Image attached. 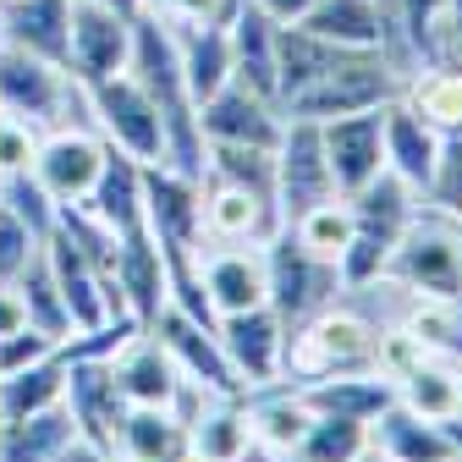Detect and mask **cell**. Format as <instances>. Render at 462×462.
<instances>
[{"label":"cell","instance_id":"37","mask_svg":"<svg viewBox=\"0 0 462 462\" xmlns=\"http://www.w3.org/2000/svg\"><path fill=\"white\" fill-rule=\"evenodd\" d=\"M243 0H149V12H160L171 28H209V23H231Z\"/></svg>","mask_w":462,"mask_h":462},{"label":"cell","instance_id":"24","mask_svg":"<svg viewBox=\"0 0 462 462\" xmlns=\"http://www.w3.org/2000/svg\"><path fill=\"white\" fill-rule=\"evenodd\" d=\"M0 28H6V44L33 50V55H44V61L67 67L72 0H0Z\"/></svg>","mask_w":462,"mask_h":462},{"label":"cell","instance_id":"29","mask_svg":"<svg viewBox=\"0 0 462 462\" xmlns=\"http://www.w3.org/2000/svg\"><path fill=\"white\" fill-rule=\"evenodd\" d=\"M396 402L419 419H435V424H451L462 419V396H457V364H440V358H419L396 374Z\"/></svg>","mask_w":462,"mask_h":462},{"label":"cell","instance_id":"13","mask_svg":"<svg viewBox=\"0 0 462 462\" xmlns=\"http://www.w3.org/2000/svg\"><path fill=\"white\" fill-rule=\"evenodd\" d=\"M143 330H149V336L165 346V353H171V364L182 369V380L209 385V391H226V396H243L237 374H231V364H226V353H220L215 325L193 319V314H188V309H177V303H165Z\"/></svg>","mask_w":462,"mask_h":462},{"label":"cell","instance_id":"48","mask_svg":"<svg viewBox=\"0 0 462 462\" xmlns=\"http://www.w3.org/2000/svg\"><path fill=\"white\" fill-rule=\"evenodd\" d=\"M380 6H385V12H391V0H380Z\"/></svg>","mask_w":462,"mask_h":462},{"label":"cell","instance_id":"15","mask_svg":"<svg viewBox=\"0 0 462 462\" xmlns=\"http://www.w3.org/2000/svg\"><path fill=\"white\" fill-rule=\"evenodd\" d=\"M199 133L204 143H248V149H275L281 133H286V116L275 99L254 94L248 83L231 78L226 88H215L204 105H199Z\"/></svg>","mask_w":462,"mask_h":462},{"label":"cell","instance_id":"18","mask_svg":"<svg viewBox=\"0 0 462 462\" xmlns=\"http://www.w3.org/2000/svg\"><path fill=\"white\" fill-rule=\"evenodd\" d=\"M110 369H116V385L133 408H171L182 391V369L171 364V353L149 336V330H133L122 346L110 353Z\"/></svg>","mask_w":462,"mask_h":462},{"label":"cell","instance_id":"31","mask_svg":"<svg viewBox=\"0 0 462 462\" xmlns=\"http://www.w3.org/2000/svg\"><path fill=\"white\" fill-rule=\"evenodd\" d=\"M204 177L237 182L259 199L275 204V149H248V143H204Z\"/></svg>","mask_w":462,"mask_h":462},{"label":"cell","instance_id":"9","mask_svg":"<svg viewBox=\"0 0 462 462\" xmlns=\"http://www.w3.org/2000/svg\"><path fill=\"white\" fill-rule=\"evenodd\" d=\"M215 336H220V353L237 374L243 396L248 391H264V385H281V369H286V325L275 319L270 303L259 309H243V314H220L215 319Z\"/></svg>","mask_w":462,"mask_h":462},{"label":"cell","instance_id":"14","mask_svg":"<svg viewBox=\"0 0 462 462\" xmlns=\"http://www.w3.org/2000/svg\"><path fill=\"white\" fill-rule=\"evenodd\" d=\"M199 286H204L215 319L270 303L264 243H204V254H199Z\"/></svg>","mask_w":462,"mask_h":462},{"label":"cell","instance_id":"21","mask_svg":"<svg viewBox=\"0 0 462 462\" xmlns=\"http://www.w3.org/2000/svg\"><path fill=\"white\" fill-rule=\"evenodd\" d=\"M254 440L248 424V402L243 396H220L209 391L199 402V413L188 419V462H237Z\"/></svg>","mask_w":462,"mask_h":462},{"label":"cell","instance_id":"4","mask_svg":"<svg viewBox=\"0 0 462 462\" xmlns=\"http://www.w3.org/2000/svg\"><path fill=\"white\" fill-rule=\"evenodd\" d=\"M346 204H353V243H346V254H341V286H369V281H380L385 259L396 254L402 231L413 226L424 199L402 177L380 171V177L369 188H358Z\"/></svg>","mask_w":462,"mask_h":462},{"label":"cell","instance_id":"10","mask_svg":"<svg viewBox=\"0 0 462 462\" xmlns=\"http://www.w3.org/2000/svg\"><path fill=\"white\" fill-rule=\"evenodd\" d=\"M99 165H105V138L94 127H55L33 143L28 177L44 188V199L55 209H61V204H83L94 193Z\"/></svg>","mask_w":462,"mask_h":462},{"label":"cell","instance_id":"5","mask_svg":"<svg viewBox=\"0 0 462 462\" xmlns=\"http://www.w3.org/2000/svg\"><path fill=\"white\" fill-rule=\"evenodd\" d=\"M396 94H402V67L385 50H341L298 99L281 105V116L286 122H330V116L391 105Z\"/></svg>","mask_w":462,"mask_h":462},{"label":"cell","instance_id":"32","mask_svg":"<svg viewBox=\"0 0 462 462\" xmlns=\"http://www.w3.org/2000/svg\"><path fill=\"white\" fill-rule=\"evenodd\" d=\"M286 231L298 237V248H309L314 259L341 270V254H346V243H353V204H346V199H325V204L303 209Z\"/></svg>","mask_w":462,"mask_h":462},{"label":"cell","instance_id":"30","mask_svg":"<svg viewBox=\"0 0 462 462\" xmlns=\"http://www.w3.org/2000/svg\"><path fill=\"white\" fill-rule=\"evenodd\" d=\"M72 435H78V424L67 413V402L28 413V419H6L0 424V462H50Z\"/></svg>","mask_w":462,"mask_h":462},{"label":"cell","instance_id":"41","mask_svg":"<svg viewBox=\"0 0 462 462\" xmlns=\"http://www.w3.org/2000/svg\"><path fill=\"white\" fill-rule=\"evenodd\" d=\"M17 330H28L23 292H17V286H0V336H17Z\"/></svg>","mask_w":462,"mask_h":462},{"label":"cell","instance_id":"20","mask_svg":"<svg viewBox=\"0 0 462 462\" xmlns=\"http://www.w3.org/2000/svg\"><path fill=\"white\" fill-rule=\"evenodd\" d=\"M83 209L110 231V237H127V231L143 226V165L122 149L105 143V165H99V182L83 199Z\"/></svg>","mask_w":462,"mask_h":462},{"label":"cell","instance_id":"11","mask_svg":"<svg viewBox=\"0 0 462 462\" xmlns=\"http://www.w3.org/2000/svg\"><path fill=\"white\" fill-rule=\"evenodd\" d=\"M319 143H325V160H330L336 193L353 199L358 188H369L385 171V105L319 122Z\"/></svg>","mask_w":462,"mask_h":462},{"label":"cell","instance_id":"44","mask_svg":"<svg viewBox=\"0 0 462 462\" xmlns=\"http://www.w3.org/2000/svg\"><path fill=\"white\" fill-rule=\"evenodd\" d=\"M451 44H457V55H462V0H451Z\"/></svg>","mask_w":462,"mask_h":462},{"label":"cell","instance_id":"1","mask_svg":"<svg viewBox=\"0 0 462 462\" xmlns=\"http://www.w3.org/2000/svg\"><path fill=\"white\" fill-rule=\"evenodd\" d=\"M374 353H380V325L341 292L314 319L286 330V369H281V380L303 385V380H325V374L374 369Z\"/></svg>","mask_w":462,"mask_h":462},{"label":"cell","instance_id":"12","mask_svg":"<svg viewBox=\"0 0 462 462\" xmlns=\"http://www.w3.org/2000/svg\"><path fill=\"white\" fill-rule=\"evenodd\" d=\"M133 61V23L99 0H72V28H67V72L78 83H99L127 72Z\"/></svg>","mask_w":462,"mask_h":462},{"label":"cell","instance_id":"26","mask_svg":"<svg viewBox=\"0 0 462 462\" xmlns=\"http://www.w3.org/2000/svg\"><path fill=\"white\" fill-rule=\"evenodd\" d=\"M408 110H419L435 133H457L462 127V61H424L402 78L396 94Z\"/></svg>","mask_w":462,"mask_h":462},{"label":"cell","instance_id":"2","mask_svg":"<svg viewBox=\"0 0 462 462\" xmlns=\"http://www.w3.org/2000/svg\"><path fill=\"white\" fill-rule=\"evenodd\" d=\"M0 116H12L39 138L55 127H88L83 83L61 61H44L17 44H0Z\"/></svg>","mask_w":462,"mask_h":462},{"label":"cell","instance_id":"17","mask_svg":"<svg viewBox=\"0 0 462 462\" xmlns=\"http://www.w3.org/2000/svg\"><path fill=\"white\" fill-rule=\"evenodd\" d=\"M199 204H204V243H270L281 231V209L237 182L204 177Z\"/></svg>","mask_w":462,"mask_h":462},{"label":"cell","instance_id":"8","mask_svg":"<svg viewBox=\"0 0 462 462\" xmlns=\"http://www.w3.org/2000/svg\"><path fill=\"white\" fill-rule=\"evenodd\" d=\"M325 199H341V193H336V177H330L325 143H319V122H286V133L275 143V209H281V226H292L303 209H314Z\"/></svg>","mask_w":462,"mask_h":462},{"label":"cell","instance_id":"43","mask_svg":"<svg viewBox=\"0 0 462 462\" xmlns=\"http://www.w3.org/2000/svg\"><path fill=\"white\" fill-rule=\"evenodd\" d=\"M99 6H110V12H122L127 23H138V17L149 12V0H99Z\"/></svg>","mask_w":462,"mask_h":462},{"label":"cell","instance_id":"35","mask_svg":"<svg viewBox=\"0 0 462 462\" xmlns=\"http://www.w3.org/2000/svg\"><path fill=\"white\" fill-rule=\"evenodd\" d=\"M424 204L451 215L462 226V127L457 133H440V160L430 171V188H424Z\"/></svg>","mask_w":462,"mask_h":462},{"label":"cell","instance_id":"6","mask_svg":"<svg viewBox=\"0 0 462 462\" xmlns=\"http://www.w3.org/2000/svg\"><path fill=\"white\" fill-rule=\"evenodd\" d=\"M83 105H88V127L110 143L133 154L138 165H154L165 160V122L149 99V88L133 78V72H116V78H99V83H83Z\"/></svg>","mask_w":462,"mask_h":462},{"label":"cell","instance_id":"39","mask_svg":"<svg viewBox=\"0 0 462 462\" xmlns=\"http://www.w3.org/2000/svg\"><path fill=\"white\" fill-rule=\"evenodd\" d=\"M33 143H39V133H28L23 122H12V116H0V182L23 177L33 165Z\"/></svg>","mask_w":462,"mask_h":462},{"label":"cell","instance_id":"47","mask_svg":"<svg viewBox=\"0 0 462 462\" xmlns=\"http://www.w3.org/2000/svg\"><path fill=\"white\" fill-rule=\"evenodd\" d=\"M0 44H6V28H0Z\"/></svg>","mask_w":462,"mask_h":462},{"label":"cell","instance_id":"27","mask_svg":"<svg viewBox=\"0 0 462 462\" xmlns=\"http://www.w3.org/2000/svg\"><path fill=\"white\" fill-rule=\"evenodd\" d=\"M171 33H177V55H182V78H188L193 105H204L215 88H226L231 78H237V67H231V33L220 23H209V28H171Z\"/></svg>","mask_w":462,"mask_h":462},{"label":"cell","instance_id":"46","mask_svg":"<svg viewBox=\"0 0 462 462\" xmlns=\"http://www.w3.org/2000/svg\"><path fill=\"white\" fill-rule=\"evenodd\" d=\"M457 396H462V364H457Z\"/></svg>","mask_w":462,"mask_h":462},{"label":"cell","instance_id":"16","mask_svg":"<svg viewBox=\"0 0 462 462\" xmlns=\"http://www.w3.org/2000/svg\"><path fill=\"white\" fill-rule=\"evenodd\" d=\"M369 446L391 462H462V419L435 424L391 402L385 413L369 419Z\"/></svg>","mask_w":462,"mask_h":462},{"label":"cell","instance_id":"36","mask_svg":"<svg viewBox=\"0 0 462 462\" xmlns=\"http://www.w3.org/2000/svg\"><path fill=\"white\" fill-rule=\"evenodd\" d=\"M44 248L39 231H28L6 204H0V286H17V275L33 264V254Z\"/></svg>","mask_w":462,"mask_h":462},{"label":"cell","instance_id":"23","mask_svg":"<svg viewBox=\"0 0 462 462\" xmlns=\"http://www.w3.org/2000/svg\"><path fill=\"white\" fill-rule=\"evenodd\" d=\"M298 28H309L330 44H346V50H385L391 55V12L380 0H314Z\"/></svg>","mask_w":462,"mask_h":462},{"label":"cell","instance_id":"22","mask_svg":"<svg viewBox=\"0 0 462 462\" xmlns=\"http://www.w3.org/2000/svg\"><path fill=\"white\" fill-rule=\"evenodd\" d=\"M435 160H440V133L424 122L419 110H408L402 99H391L385 105V171H391V177H402V182L424 199Z\"/></svg>","mask_w":462,"mask_h":462},{"label":"cell","instance_id":"45","mask_svg":"<svg viewBox=\"0 0 462 462\" xmlns=\"http://www.w3.org/2000/svg\"><path fill=\"white\" fill-rule=\"evenodd\" d=\"M358 462H391V457H380V451H374V446H369V451H364V457H358Z\"/></svg>","mask_w":462,"mask_h":462},{"label":"cell","instance_id":"42","mask_svg":"<svg viewBox=\"0 0 462 462\" xmlns=\"http://www.w3.org/2000/svg\"><path fill=\"white\" fill-rule=\"evenodd\" d=\"M248 6H259L270 23H281V28H292V23H303L309 17V6L314 0H248Z\"/></svg>","mask_w":462,"mask_h":462},{"label":"cell","instance_id":"3","mask_svg":"<svg viewBox=\"0 0 462 462\" xmlns=\"http://www.w3.org/2000/svg\"><path fill=\"white\" fill-rule=\"evenodd\" d=\"M380 275L419 303H462V226L424 204Z\"/></svg>","mask_w":462,"mask_h":462},{"label":"cell","instance_id":"25","mask_svg":"<svg viewBox=\"0 0 462 462\" xmlns=\"http://www.w3.org/2000/svg\"><path fill=\"white\" fill-rule=\"evenodd\" d=\"M226 33H231V67H237V83H248L254 94H264V99H275V33H281V23H270L259 6H237V17L226 23Z\"/></svg>","mask_w":462,"mask_h":462},{"label":"cell","instance_id":"33","mask_svg":"<svg viewBox=\"0 0 462 462\" xmlns=\"http://www.w3.org/2000/svg\"><path fill=\"white\" fill-rule=\"evenodd\" d=\"M369 451V424L341 419V413H314L309 435L298 440L292 462H358Z\"/></svg>","mask_w":462,"mask_h":462},{"label":"cell","instance_id":"38","mask_svg":"<svg viewBox=\"0 0 462 462\" xmlns=\"http://www.w3.org/2000/svg\"><path fill=\"white\" fill-rule=\"evenodd\" d=\"M55 336H44V330H17V336H0V374H17V369H28V364H39L44 353H55Z\"/></svg>","mask_w":462,"mask_h":462},{"label":"cell","instance_id":"19","mask_svg":"<svg viewBox=\"0 0 462 462\" xmlns=\"http://www.w3.org/2000/svg\"><path fill=\"white\" fill-rule=\"evenodd\" d=\"M116 292H122L138 325H149L171 303V275H165V259H160V243L149 237V226L116 237Z\"/></svg>","mask_w":462,"mask_h":462},{"label":"cell","instance_id":"34","mask_svg":"<svg viewBox=\"0 0 462 462\" xmlns=\"http://www.w3.org/2000/svg\"><path fill=\"white\" fill-rule=\"evenodd\" d=\"M17 292H23V309H28V325H33V330H44V336H55V341H67V336H72V319H67L61 286H55V275H50L44 248H39L33 264L17 275Z\"/></svg>","mask_w":462,"mask_h":462},{"label":"cell","instance_id":"7","mask_svg":"<svg viewBox=\"0 0 462 462\" xmlns=\"http://www.w3.org/2000/svg\"><path fill=\"white\" fill-rule=\"evenodd\" d=\"M264 270H270V309H275V319L286 330L314 319L325 303L341 298V270L314 259L309 248H298V237L286 226L264 243Z\"/></svg>","mask_w":462,"mask_h":462},{"label":"cell","instance_id":"28","mask_svg":"<svg viewBox=\"0 0 462 462\" xmlns=\"http://www.w3.org/2000/svg\"><path fill=\"white\" fill-rule=\"evenodd\" d=\"M122 462H188V424L171 408H133L116 435Z\"/></svg>","mask_w":462,"mask_h":462},{"label":"cell","instance_id":"40","mask_svg":"<svg viewBox=\"0 0 462 462\" xmlns=\"http://www.w3.org/2000/svg\"><path fill=\"white\" fill-rule=\"evenodd\" d=\"M50 462H122V451H110V446H94V440H83V435H72L61 451H55Z\"/></svg>","mask_w":462,"mask_h":462}]
</instances>
